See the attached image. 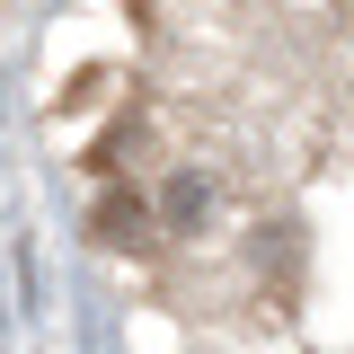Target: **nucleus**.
Returning a JSON list of instances; mask_svg holds the SVG:
<instances>
[{
    "label": "nucleus",
    "mask_w": 354,
    "mask_h": 354,
    "mask_svg": "<svg viewBox=\"0 0 354 354\" xmlns=\"http://www.w3.org/2000/svg\"><path fill=\"white\" fill-rule=\"evenodd\" d=\"M151 230H160V213H142V204H133V195H106V204H97V239H151Z\"/></svg>",
    "instance_id": "1"
},
{
    "label": "nucleus",
    "mask_w": 354,
    "mask_h": 354,
    "mask_svg": "<svg viewBox=\"0 0 354 354\" xmlns=\"http://www.w3.org/2000/svg\"><path fill=\"white\" fill-rule=\"evenodd\" d=\"M151 213L169 221V230H195V221H204V177H177L169 204H151Z\"/></svg>",
    "instance_id": "2"
}]
</instances>
